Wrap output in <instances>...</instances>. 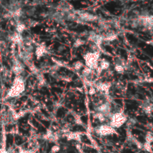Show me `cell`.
Returning <instances> with one entry per match:
<instances>
[{"label": "cell", "mask_w": 153, "mask_h": 153, "mask_svg": "<svg viewBox=\"0 0 153 153\" xmlns=\"http://www.w3.org/2000/svg\"><path fill=\"white\" fill-rule=\"evenodd\" d=\"M25 89H26V85L24 79L20 76H17L14 78L13 84L6 95V98L18 97L25 91Z\"/></svg>", "instance_id": "6da1fadb"}, {"label": "cell", "mask_w": 153, "mask_h": 153, "mask_svg": "<svg viewBox=\"0 0 153 153\" xmlns=\"http://www.w3.org/2000/svg\"><path fill=\"white\" fill-rule=\"evenodd\" d=\"M100 52H87L84 55V60L87 67L92 70H95L98 68L99 62Z\"/></svg>", "instance_id": "7a4b0ae2"}, {"label": "cell", "mask_w": 153, "mask_h": 153, "mask_svg": "<svg viewBox=\"0 0 153 153\" xmlns=\"http://www.w3.org/2000/svg\"><path fill=\"white\" fill-rule=\"evenodd\" d=\"M126 116L122 112H116L110 115V125L114 129L120 128L127 122Z\"/></svg>", "instance_id": "3957f363"}, {"label": "cell", "mask_w": 153, "mask_h": 153, "mask_svg": "<svg viewBox=\"0 0 153 153\" xmlns=\"http://www.w3.org/2000/svg\"><path fill=\"white\" fill-rule=\"evenodd\" d=\"M95 132L100 136H109L116 134V129L112 128L110 125H101L95 128Z\"/></svg>", "instance_id": "277c9868"}, {"label": "cell", "mask_w": 153, "mask_h": 153, "mask_svg": "<svg viewBox=\"0 0 153 153\" xmlns=\"http://www.w3.org/2000/svg\"><path fill=\"white\" fill-rule=\"evenodd\" d=\"M96 111L97 112L103 114L104 116H108V115H111V107L108 102H105L103 104H101L99 106H98L96 108Z\"/></svg>", "instance_id": "5b68a950"}, {"label": "cell", "mask_w": 153, "mask_h": 153, "mask_svg": "<svg viewBox=\"0 0 153 153\" xmlns=\"http://www.w3.org/2000/svg\"><path fill=\"white\" fill-rule=\"evenodd\" d=\"M111 87V84L108 82H101L97 84L96 86V89L99 91H102L105 93H108L110 88Z\"/></svg>", "instance_id": "8992f818"}, {"label": "cell", "mask_w": 153, "mask_h": 153, "mask_svg": "<svg viewBox=\"0 0 153 153\" xmlns=\"http://www.w3.org/2000/svg\"><path fill=\"white\" fill-rule=\"evenodd\" d=\"M13 72L17 75V76H19V75L23 72L24 70V67L22 66V64L19 62V61L16 60V61H14V63L13 64Z\"/></svg>", "instance_id": "52a82bcc"}, {"label": "cell", "mask_w": 153, "mask_h": 153, "mask_svg": "<svg viewBox=\"0 0 153 153\" xmlns=\"http://www.w3.org/2000/svg\"><path fill=\"white\" fill-rule=\"evenodd\" d=\"M109 67H110V63H109L108 61H106L105 59L101 60V61L99 62L98 68L96 69V70H97V72H98V74H100V73H102V71L108 69Z\"/></svg>", "instance_id": "ba28073f"}, {"label": "cell", "mask_w": 153, "mask_h": 153, "mask_svg": "<svg viewBox=\"0 0 153 153\" xmlns=\"http://www.w3.org/2000/svg\"><path fill=\"white\" fill-rule=\"evenodd\" d=\"M46 53V46L43 44L40 45L36 48L35 55H36V56H37L38 58L43 57Z\"/></svg>", "instance_id": "9c48e42d"}, {"label": "cell", "mask_w": 153, "mask_h": 153, "mask_svg": "<svg viewBox=\"0 0 153 153\" xmlns=\"http://www.w3.org/2000/svg\"><path fill=\"white\" fill-rule=\"evenodd\" d=\"M80 17H81V19H84L85 21H90V22L96 21L97 19V17L96 16H94L93 14H90L89 13H87V12L81 14H80Z\"/></svg>", "instance_id": "30bf717a"}, {"label": "cell", "mask_w": 153, "mask_h": 153, "mask_svg": "<svg viewBox=\"0 0 153 153\" xmlns=\"http://www.w3.org/2000/svg\"><path fill=\"white\" fill-rule=\"evenodd\" d=\"M11 40L13 42H14L15 43H17V44H21L22 42H23V38L21 35V34H19L17 32H15L12 37H11Z\"/></svg>", "instance_id": "8fae6325"}, {"label": "cell", "mask_w": 153, "mask_h": 153, "mask_svg": "<svg viewBox=\"0 0 153 153\" xmlns=\"http://www.w3.org/2000/svg\"><path fill=\"white\" fill-rule=\"evenodd\" d=\"M26 29V25L23 24V23H22V22L17 23V24L16 25V31H17V32L19 33V34H22V33L25 31V29Z\"/></svg>", "instance_id": "7c38bea8"}, {"label": "cell", "mask_w": 153, "mask_h": 153, "mask_svg": "<svg viewBox=\"0 0 153 153\" xmlns=\"http://www.w3.org/2000/svg\"><path fill=\"white\" fill-rule=\"evenodd\" d=\"M68 140H80V134L78 133H70L67 135Z\"/></svg>", "instance_id": "4fadbf2b"}, {"label": "cell", "mask_w": 153, "mask_h": 153, "mask_svg": "<svg viewBox=\"0 0 153 153\" xmlns=\"http://www.w3.org/2000/svg\"><path fill=\"white\" fill-rule=\"evenodd\" d=\"M114 69L116 72H117L118 73H123L124 72L125 68L123 65L121 64H116L114 67Z\"/></svg>", "instance_id": "5bb4252c"}, {"label": "cell", "mask_w": 153, "mask_h": 153, "mask_svg": "<svg viewBox=\"0 0 153 153\" xmlns=\"http://www.w3.org/2000/svg\"><path fill=\"white\" fill-rule=\"evenodd\" d=\"M85 43V42L83 40H81V39H77L75 41V43H74L73 46L76 47V48H78V47H80L81 46L84 45Z\"/></svg>", "instance_id": "9a60e30c"}, {"label": "cell", "mask_w": 153, "mask_h": 153, "mask_svg": "<svg viewBox=\"0 0 153 153\" xmlns=\"http://www.w3.org/2000/svg\"><path fill=\"white\" fill-rule=\"evenodd\" d=\"M94 117L96 118L97 120H99L100 122H104L105 120V116H104L103 114H100V113H99V112H96L95 115H94Z\"/></svg>", "instance_id": "2e32d148"}, {"label": "cell", "mask_w": 153, "mask_h": 153, "mask_svg": "<svg viewBox=\"0 0 153 153\" xmlns=\"http://www.w3.org/2000/svg\"><path fill=\"white\" fill-rule=\"evenodd\" d=\"M92 72H93L92 69H90V68L86 67L84 69V70H83V72H82V75L85 77H87L88 76H90V75L92 73Z\"/></svg>", "instance_id": "e0dca14e"}, {"label": "cell", "mask_w": 153, "mask_h": 153, "mask_svg": "<svg viewBox=\"0 0 153 153\" xmlns=\"http://www.w3.org/2000/svg\"><path fill=\"white\" fill-rule=\"evenodd\" d=\"M144 111L148 114H150L152 111V104H149V105H147L145 108H144Z\"/></svg>", "instance_id": "ac0fdd59"}, {"label": "cell", "mask_w": 153, "mask_h": 153, "mask_svg": "<svg viewBox=\"0 0 153 153\" xmlns=\"http://www.w3.org/2000/svg\"><path fill=\"white\" fill-rule=\"evenodd\" d=\"M82 67H83V64H82L81 61H78L76 63L73 64V67H74L76 70L81 69L82 68Z\"/></svg>", "instance_id": "d6986e66"}, {"label": "cell", "mask_w": 153, "mask_h": 153, "mask_svg": "<svg viewBox=\"0 0 153 153\" xmlns=\"http://www.w3.org/2000/svg\"><path fill=\"white\" fill-rule=\"evenodd\" d=\"M144 148L145 150H146L148 152H152V144L146 142L144 144Z\"/></svg>", "instance_id": "ffe728a7"}, {"label": "cell", "mask_w": 153, "mask_h": 153, "mask_svg": "<svg viewBox=\"0 0 153 153\" xmlns=\"http://www.w3.org/2000/svg\"><path fill=\"white\" fill-rule=\"evenodd\" d=\"M146 142L152 144V134L151 132H149L146 134Z\"/></svg>", "instance_id": "44dd1931"}, {"label": "cell", "mask_w": 153, "mask_h": 153, "mask_svg": "<svg viewBox=\"0 0 153 153\" xmlns=\"http://www.w3.org/2000/svg\"><path fill=\"white\" fill-rule=\"evenodd\" d=\"M60 151V146L57 145H54L51 148V153H57Z\"/></svg>", "instance_id": "7402d4cb"}, {"label": "cell", "mask_w": 153, "mask_h": 153, "mask_svg": "<svg viewBox=\"0 0 153 153\" xmlns=\"http://www.w3.org/2000/svg\"><path fill=\"white\" fill-rule=\"evenodd\" d=\"M96 92V90L95 87H91L90 89V90H89V94H90V95H93V94H95Z\"/></svg>", "instance_id": "603a6c76"}, {"label": "cell", "mask_w": 153, "mask_h": 153, "mask_svg": "<svg viewBox=\"0 0 153 153\" xmlns=\"http://www.w3.org/2000/svg\"><path fill=\"white\" fill-rule=\"evenodd\" d=\"M19 153H36L32 150H21Z\"/></svg>", "instance_id": "cb8c5ba5"}, {"label": "cell", "mask_w": 153, "mask_h": 153, "mask_svg": "<svg viewBox=\"0 0 153 153\" xmlns=\"http://www.w3.org/2000/svg\"><path fill=\"white\" fill-rule=\"evenodd\" d=\"M0 153H10V152H8L7 150L4 149H2V148H0Z\"/></svg>", "instance_id": "d4e9b609"}]
</instances>
